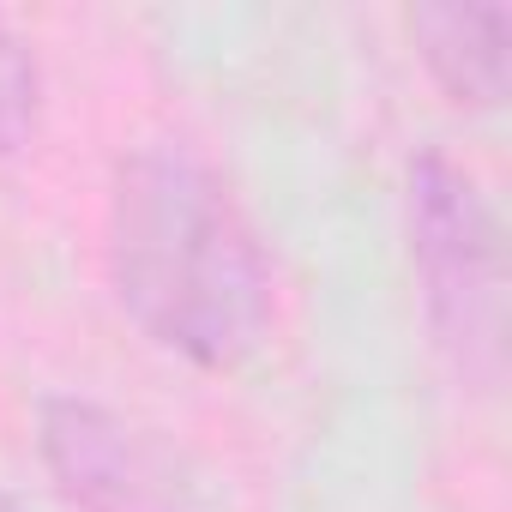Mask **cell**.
<instances>
[{
    "mask_svg": "<svg viewBox=\"0 0 512 512\" xmlns=\"http://www.w3.org/2000/svg\"><path fill=\"white\" fill-rule=\"evenodd\" d=\"M410 43L458 109H500L512 85V13L488 0H428L410 13Z\"/></svg>",
    "mask_w": 512,
    "mask_h": 512,
    "instance_id": "277c9868",
    "label": "cell"
},
{
    "mask_svg": "<svg viewBox=\"0 0 512 512\" xmlns=\"http://www.w3.org/2000/svg\"><path fill=\"white\" fill-rule=\"evenodd\" d=\"M404 217L434 344L458 380L494 386L506 350V253L476 175L446 151H422L404 181Z\"/></svg>",
    "mask_w": 512,
    "mask_h": 512,
    "instance_id": "7a4b0ae2",
    "label": "cell"
},
{
    "mask_svg": "<svg viewBox=\"0 0 512 512\" xmlns=\"http://www.w3.org/2000/svg\"><path fill=\"white\" fill-rule=\"evenodd\" d=\"M0 512H25V506H19V500H13L7 488H0Z\"/></svg>",
    "mask_w": 512,
    "mask_h": 512,
    "instance_id": "8992f818",
    "label": "cell"
},
{
    "mask_svg": "<svg viewBox=\"0 0 512 512\" xmlns=\"http://www.w3.org/2000/svg\"><path fill=\"white\" fill-rule=\"evenodd\" d=\"M37 97H43V79H37V55L25 49V37L0 19V163H7L31 127H37Z\"/></svg>",
    "mask_w": 512,
    "mask_h": 512,
    "instance_id": "5b68a950",
    "label": "cell"
},
{
    "mask_svg": "<svg viewBox=\"0 0 512 512\" xmlns=\"http://www.w3.org/2000/svg\"><path fill=\"white\" fill-rule=\"evenodd\" d=\"M109 284L151 344L211 374L272 332V260L229 181L187 145H145L115 169Z\"/></svg>",
    "mask_w": 512,
    "mask_h": 512,
    "instance_id": "6da1fadb",
    "label": "cell"
},
{
    "mask_svg": "<svg viewBox=\"0 0 512 512\" xmlns=\"http://www.w3.org/2000/svg\"><path fill=\"white\" fill-rule=\"evenodd\" d=\"M37 452L79 512H169L151 446L91 398H43Z\"/></svg>",
    "mask_w": 512,
    "mask_h": 512,
    "instance_id": "3957f363",
    "label": "cell"
}]
</instances>
